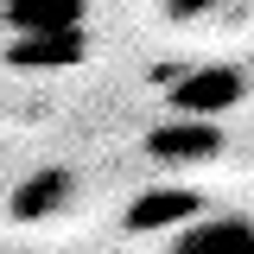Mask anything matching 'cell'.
Returning <instances> with one entry per match:
<instances>
[{
	"label": "cell",
	"instance_id": "obj_6",
	"mask_svg": "<svg viewBox=\"0 0 254 254\" xmlns=\"http://www.w3.org/2000/svg\"><path fill=\"white\" fill-rule=\"evenodd\" d=\"M203 216V197L197 190H185V185H159V190H146V197H133V210H127V229H185V222H197Z\"/></svg>",
	"mask_w": 254,
	"mask_h": 254
},
{
	"label": "cell",
	"instance_id": "obj_3",
	"mask_svg": "<svg viewBox=\"0 0 254 254\" xmlns=\"http://www.w3.org/2000/svg\"><path fill=\"white\" fill-rule=\"evenodd\" d=\"M165 254H254V216H197L165 242Z\"/></svg>",
	"mask_w": 254,
	"mask_h": 254
},
{
	"label": "cell",
	"instance_id": "obj_4",
	"mask_svg": "<svg viewBox=\"0 0 254 254\" xmlns=\"http://www.w3.org/2000/svg\"><path fill=\"white\" fill-rule=\"evenodd\" d=\"M89 58V32H58V38H6V64L26 76H51Z\"/></svg>",
	"mask_w": 254,
	"mask_h": 254
},
{
	"label": "cell",
	"instance_id": "obj_2",
	"mask_svg": "<svg viewBox=\"0 0 254 254\" xmlns=\"http://www.w3.org/2000/svg\"><path fill=\"white\" fill-rule=\"evenodd\" d=\"M0 26L13 38H58V32H89L83 0H0Z\"/></svg>",
	"mask_w": 254,
	"mask_h": 254
},
{
	"label": "cell",
	"instance_id": "obj_5",
	"mask_svg": "<svg viewBox=\"0 0 254 254\" xmlns=\"http://www.w3.org/2000/svg\"><path fill=\"white\" fill-rule=\"evenodd\" d=\"M70 197H76L70 165H45V172H32L26 185L6 197V216H13V222H45V216H58Z\"/></svg>",
	"mask_w": 254,
	"mask_h": 254
},
{
	"label": "cell",
	"instance_id": "obj_7",
	"mask_svg": "<svg viewBox=\"0 0 254 254\" xmlns=\"http://www.w3.org/2000/svg\"><path fill=\"white\" fill-rule=\"evenodd\" d=\"M216 146H222V133L210 121H165L153 140H146V153L165 159V165H203Z\"/></svg>",
	"mask_w": 254,
	"mask_h": 254
},
{
	"label": "cell",
	"instance_id": "obj_1",
	"mask_svg": "<svg viewBox=\"0 0 254 254\" xmlns=\"http://www.w3.org/2000/svg\"><path fill=\"white\" fill-rule=\"evenodd\" d=\"M242 95H248L242 70L203 64V70H190L185 83H172V115H178V121H210V127H216V115H229Z\"/></svg>",
	"mask_w": 254,
	"mask_h": 254
}]
</instances>
